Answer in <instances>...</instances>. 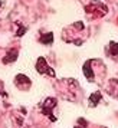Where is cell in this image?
Returning a JSON list of instances; mask_svg holds the SVG:
<instances>
[{
    "instance_id": "cell-1",
    "label": "cell",
    "mask_w": 118,
    "mask_h": 128,
    "mask_svg": "<svg viewBox=\"0 0 118 128\" xmlns=\"http://www.w3.org/2000/svg\"><path fill=\"white\" fill-rule=\"evenodd\" d=\"M55 105H56V99L55 98H48L46 101H45V104L42 105V112L46 116H49L52 121H55V116H53V114H52V110L55 108Z\"/></svg>"
},
{
    "instance_id": "cell-2",
    "label": "cell",
    "mask_w": 118,
    "mask_h": 128,
    "mask_svg": "<svg viewBox=\"0 0 118 128\" xmlns=\"http://www.w3.org/2000/svg\"><path fill=\"white\" fill-rule=\"evenodd\" d=\"M36 70H38L39 74H46V75H49V76H55V72H53L52 68H49L46 65L45 58L38 59V62H36Z\"/></svg>"
},
{
    "instance_id": "cell-3",
    "label": "cell",
    "mask_w": 118,
    "mask_h": 128,
    "mask_svg": "<svg viewBox=\"0 0 118 128\" xmlns=\"http://www.w3.org/2000/svg\"><path fill=\"white\" fill-rule=\"evenodd\" d=\"M14 84H16V86L22 88V89H26V88L30 86V79L24 75H18L16 79H14Z\"/></svg>"
},
{
    "instance_id": "cell-4",
    "label": "cell",
    "mask_w": 118,
    "mask_h": 128,
    "mask_svg": "<svg viewBox=\"0 0 118 128\" xmlns=\"http://www.w3.org/2000/svg\"><path fill=\"white\" fill-rule=\"evenodd\" d=\"M91 62H92V60H88L86 64L84 65V75L86 76L89 81L94 79V72H92V69H91Z\"/></svg>"
},
{
    "instance_id": "cell-5",
    "label": "cell",
    "mask_w": 118,
    "mask_h": 128,
    "mask_svg": "<svg viewBox=\"0 0 118 128\" xmlns=\"http://www.w3.org/2000/svg\"><path fill=\"white\" fill-rule=\"evenodd\" d=\"M100 101H101V94L100 92H94L92 95H91V98H89V105H91V106H95Z\"/></svg>"
},
{
    "instance_id": "cell-6",
    "label": "cell",
    "mask_w": 118,
    "mask_h": 128,
    "mask_svg": "<svg viewBox=\"0 0 118 128\" xmlns=\"http://www.w3.org/2000/svg\"><path fill=\"white\" fill-rule=\"evenodd\" d=\"M108 52H110V55H112V56L118 55V43H117V42H110Z\"/></svg>"
},
{
    "instance_id": "cell-7",
    "label": "cell",
    "mask_w": 118,
    "mask_h": 128,
    "mask_svg": "<svg viewBox=\"0 0 118 128\" xmlns=\"http://www.w3.org/2000/svg\"><path fill=\"white\" fill-rule=\"evenodd\" d=\"M40 42L42 43H45V45H50L53 42V35L52 33H46V35H43L40 38Z\"/></svg>"
},
{
    "instance_id": "cell-8",
    "label": "cell",
    "mask_w": 118,
    "mask_h": 128,
    "mask_svg": "<svg viewBox=\"0 0 118 128\" xmlns=\"http://www.w3.org/2000/svg\"><path fill=\"white\" fill-rule=\"evenodd\" d=\"M16 58H18V50H10V52H9V55L4 58V62H6V64H9V62H13Z\"/></svg>"
},
{
    "instance_id": "cell-9",
    "label": "cell",
    "mask_w": 118,
    "mask_h": 128,
    "mask_svg": "<svg viewBox=\"0 0 118 128\" xmlns=\"http://www.w3.org/2000/svg\"><path fill=\"white\" fill-rule=\"evenodd\" d=\"M24 32H26V29H24V28H22V29H20V30L18 32V36H22V35L24 33Z\"/></svg>"
},
{
    "instance_id": "cell-10",
    "label": "cell",
    "mask_w": 118,
    "mask_h": 128,
    "mask_svg": "<svg viewBox=\"0 0 118 128\" xmlns=\"http://www.w3.org/2000/svg\"><path fill=\"white\" fill-rule=\"evenodd\" d=\"M2 4H3V3H2V2H0V6H2Z\"/></svg>"
}]
</instances>
